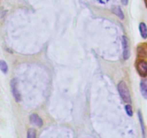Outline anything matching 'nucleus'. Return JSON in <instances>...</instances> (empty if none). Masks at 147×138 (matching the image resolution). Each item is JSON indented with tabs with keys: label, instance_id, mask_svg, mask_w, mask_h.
<instances>
[{
	"label": "nucleus",
	"instance_id": "1",
	"mask_svg": "<svg viewBox=\"0 0 147 138\" xmlns=\"http://www.w3.org/2000/svg\"><path fill=\"white\" fill-rule=\"evenodd\" d=\"M118 91H119V94H120L121 97L123 99V101L128 103L131 102V98L129 88L123 80H121L118 85Z\"/></svg>",
	"mask_w": 147,
	"mask_h": 138
},
{
	"label": "nucleus",
	"instance_id": "2",
	"mask_svg": "<svg viewBox=\"0 0 147 138\" xmlns=\"http://www.w3.org/2000/svg\"><path fill=\"white\" fill-rule=\"evenodd\" d=\"M10 86H11V93L17 102H20L21 101V94L19 92L17 89V80L16 78H13L10 82Z\"/></svg>",
	"mask_w": 147,
	"mask_h": 138
},
{
	"label": "nucleus",
	"instance_id": "3",
	"mask_svg": "<svg viewBox=\"0 0 147 138\" xmlns=\"http://www.w3.org/2000/svg\"><path fill=\"white\" fill-rule=\"evenodd\" d=\"M122 45H123V58L128 60L130 57V46H129V40L126 36L122 37Z\"/></svg>",
	"mask_w": 147,
	"mask_h": 138
},
{
	"label": "nucleus",
	"instance_id": "4",
	"mask_svg": "<svg viewBox=\"0 0 147 138\" xmlns=\"http://www.w3.org/2000/svg\"><path fill=\"white\" fill-rule=\"evenodd\" d=\"M136 69L142 77H146L147 76V62L144 60H140L136 63Z\"/></svg>",
	"mask_w": 147,
	"mask_h": 138
},
{
	"label": "nucleus",
	"instance_id": "5",
	"mask_svg": "<svg viewBox=\"0 0 147 138\" xmlns=\"http://www.w3.org/2000/svg\"><path fill=\"white\" fill-rule=\"evenodd\" d=\"M137 56L142 58H147V43H141L138 45Z\"/></svg>",
	"mask_w": 147,
	"mask_h": 138
},
{
	"label": "nucleus",
	"instance_id": "6",
	"mask_svg": "<svg viewBox=\"0 0 147 138\" xmlns=\"http://www.w3.org/2000/svg\"><path fill=\"white\" fill-rule=\"evenodd\" d=\"M30 121L31 124L36 125V126H40V127L43 125L42 119L38 115L36 114H32L30 115Z\"/></svg>",
	"mask_w": 147,
	"mask_h": 138
},
{
	"label": "nucleus",
	"instance_id": "7",
	"mask_svg": "<svg viewBox=\"0 0 147 138\" xmlns=\"http://www.w3.org/2000/svg\"><path fill=\"white\" fill-rule=\"evenodd\" d=\"M141 91H142V94L145 99H147V80L144 79L141 81L140 84Z\"/></svg>",
	"mask_w": 147,
	"mask_h": 138
},
{
	"label": "nucleus",
	"instance_id": "8",
	"mask_svg": "<svg viewBox=\"0 0 147 138\" xmlns=\"http://www.w3.org/2000/svg\"><path fill=\"white\" fill-rule=\"evenodd\" d=\"M139 31L141 35L144 39L147 38V27L144 22H141L139 24Z\"/></svg>",
	"mask_w": 147,
	"mask_h": 138
},
{
	"label": "nucleus",
	"instance_id": "9",
	"mask_svg": "<svg viewBox=\"0 0 147 138\" xmlns=\"http://www.w3.org/2000/svg\"><path fill=\"white\" fill-rule=\"evenodd\" d=\"M138 116H139V122H140L141 127H142V134H143V137H146V129H145V125H144V122L143 116H142V112H141L140 110L138 112Z\"/></svg>",
	"mask_w": 147,
	"mask_h": 138
},
{
	"label": "nucleus",
	"instance_id": "10",
	"mask_svg": "<svg viewBox=\"0 0 147 138\" xmlns=\"http://www.w3.org/2000/svg\"><path fill=\"white\" fill-rule=\"evenodd\" d=\"M113 13H114L116 15H117L119 18L123 20L124 18V14H123V11L120 7H116L113 9Z\"/></svg>",
	"mask_w": 147,
	"mask_h": 138
},
{
	"label": "nucleus",
	"instance_id": "11",
	"mask_svg": "<svg viewBox=\"0 0 147 138\" xmlns=\"http://www.w3.org/2000/svg\"><path fill=\"white\" fill-rule=\"evenodd\" d=\"M0 70L4 73H7L8 71V66L4 60H0Z\"/></svg>",
	"mask_w": 147,
	"mask_h": 138
},
{
	"label": "nucleus",
	"instance_id": "12",
	"mask_svg": "<svg viewBox=\"0 0 147 138\" xmlns=\"http://www.w3.org/2000/svg\"><path fill=\"white\" fill-rule=\"evenodd\" d=\"M27 137L28 138H35L36 137V130L33 128L29 129L27 131Z\"/></svg>",
	"mask_w": 147,
	"mask_h": 138
},
{
	"label": "nucleus",
	"instance_id": "13",
	"mask_svg": "<svg viewBox=\"0 0 147 138\" xmlns=\"http://www.w3.org/2000/svg\"><path fill=\"white\" fill-rule=\"evenodd\" d=\"M125 110H126V114L129 116H131L133 115V110H132V106L130 104H127L125 106Z\"/></svg>",
	"mask_w": 147,
	"mask_h": 138
},
{
	"label": "nucleus",
	"instance_id": "14",
	"mask_svg": "<svg viewBox=\"0 0 147 138\" xmlns=\"http://www.w3.org/2000/svg\"><path fill=\"white\" fill-rule=\"evenodd\" d=\"M121 2L123 5H127L128 2H129V0H121Z\"/></svg>",
	"mask_w": 147,
	"mask_h": 138
},
{
	"label": "nucleus",
	"instance_id": "15",
	"mask_svg": "<svg viewBox=\"0 0 147 138\" xmlns=\"http://www.w3.org/2000/svg\"><path fill=\"white\" fill-rule=\"evenodd\" d=\"M98 1H100V3H106V2H107L109 0H98Z\"/></svg>",
	"mask_w": 147,
	"mask_h": 138
},
{
	"label": "nucleus",
	"instance_id": "16",
	"mask_svg": "<svg viewBox=\"0 0 147 138\" xmlns=\"http://www.w3.org/2000/svg\"><path fill=\"white\" fill-rule=\"evenodd\" d=\"M144 3H145V4H146V7L147 8V0H144Z\"/></svg>",
	"mask_w": 147,
	"mask_h": 138
}]
</instances>
